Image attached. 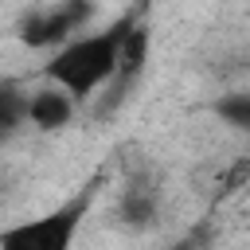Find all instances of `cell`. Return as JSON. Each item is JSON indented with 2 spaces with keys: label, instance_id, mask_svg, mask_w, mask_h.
Wrapping results in <instances>:
<instances>
[{
  "label": "cell",
  "instance_id": "3957f363",
  "mask_svg": "<svg viewBox=\"0 0 250 250\" xmlns=\"http://www.w3.org/2000/svg\"><path fill=\"white\" fill-rule=\"evenodd\" d=\"M90 20H94V0H59L43 12H31L20 23V43L31 51H55L70 35L86 31Z\"/></svg>",
  "mask_w": 250,
  "mask_h": 250
},
{
  "label": "cell",
  "instance_id": "7a4b0ae2",
  "mask_svg": "<svg viewBox=\"0 0 250 250\" xmlns=\"http://www.w3.org/2000/svg\"><path fill=\"white\" fill-rule=\"evenodd\" d=\"M105 184V176L86 180L74 195H66L59 207H51L39 219H23L0 230V246L4 250H66L78 238V227L86 223V215L94 211L98 188Z\"/></svg>",
  "mask_w": 250,
  "mask_h": 250
},
{
  "label": "cell",
  "instance_id": "6da1fadb",
  "mask_svg": "<svg viewBox=\"0 0 250 250\" xmlns=\"http://www.w3.org/2000/svg\"><path fill=\"white\" fill-rule=\"evenodd\" d=\"M133 20L137 16L125 12V16H117L102 31H78V35H70L66 43H59L55 51H47L51 59L39 66V74L47 82L62 86L74 102H86V98L102 94L109 86L113 70H117V47H121V39H125V31H129Z\"/></svg>",
  "mask_w": 250,
  "mask_h": 250
},
{
  "label": "cell",
  "instance_id": "8992f818",
  "mask_svg": "<svg viewBox=\"0 0 250 250\" xmlns=\"http://www.w3.org/2000/svg\"><path fill=\"white\" fill-rule=\"evenodd\" d=\"M23 102H27V94H20V86L0 82V145H8V141L27 125V117H23Z\"/></svg>",
  "mask_w": 250,
  "mask_h": 250
},
{
  "label": "cell",
  "instance_id": "52a82bcc",
  "mask_svg": "<svg viewBox=\"0 0 250 250\" xmlns=\"http://www.w3.org/2000/svg\"><path fill=\"white\" fill-rule=\"evenodd\" d=\"M121 219L129 227H148L156 219V195L148 188H129L121 195Z\"/></svg>",
  "mask_w": 250,
  "mask_h": 250
},
{
  "label": "cell",
  "instance_id": "5b68a950",
  "mask_svg": "<svg viewBox=\"0 0 250 250\" xmlns=\"http://www.w3.org/2000/svg\"><path fill=\"white\" fill-rule=\"evenodd\" d=\"M145 66H148V27L145 23H129V31H125V39H121V47H117V70H113V78H109V98L117 102V98H125V90L145 74Z\"/></svg>",
  "mask_w": 250,
  "mask_h": 250
},
{
  "label": "cell",
  "instance_id": "ba28073f",
  "mask_svg": "<svg viewBox=\"0 0 250 250\" xmlns=\"http://www.w3.org/2000/svg\"><path fill=\"white\" fill-rule=\"evenodd\" d=\"M219 117H227L234 129H246L250 125V98L246 94H230L219 102Z\"/></svg>",
  "mask_w": 250,
  "mask_h": 250
},
{
  "label": "cell",
  "instance_id": "277c9868",
  "mask_svg": "<svg viewBox=\"0 0 250 250\" xmlns=\"http://www.w3.org/2000/svg\"><path fill=\"white\" fill-rule=\"evenodd\" d=\"M74 113H78V102H74L62 86H55V82H47V78H43V86L31 90L27 102H23V117H27V125H35L39 133H59V129H66V125L74 121Z\"/></svg>",
  "mask_w": 250,
  "mask_h": 250
}]
</instances>
